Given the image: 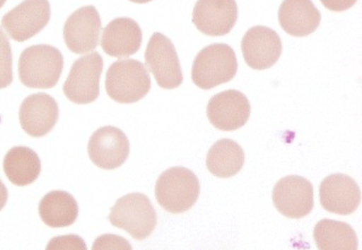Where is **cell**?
<instances>
[{
  "label": "cell",
  "instance_id": "1",
  "mask_svg": "<svg viewBox=\"0 0 362 250\" xmlns=\"http://www.w3.org/2000/svg\"><path fill=\"white\" fill-rule=\"evenodd\" d=\"M199 193L197 176L184 167L168 169L156 181V201L169 213L180 214L190 210L197 202Z\"/></svg>",
  "mask_w": 362,
  "mask_h": 250
},
{
  "label": "cell",
  "instance_id": "2",
  "mask_svg": "<svg viewBox=\"0 0 362 250\" xmlns=\"http://www.w3.org/2000/svg\"><path fill=\"white\" fill-rule=\"evenodd\" d=\"M64 57L54 47L39 44L26 48L18 61L21 82L31 88H52L59 82Z\"/></svg>",
  "mask_w": 362,
  "mask_h": 250
},
{
  "label": "cell",
  "instance_id": "3",
  "mask_svg": "<svg viewBox=\"0 0 362 250\" xmlns=\"http://www.w3.org/2000/svg\"><path fill=\"white\" fill-rule=\"evenodd\" d=\"M237 71L235 50L226 43H214L196 56L192 64V82L202 90H211L233 80Z\"/></svg>",
  "mask_w": 362,
  "mask_h": 250
},
{
  "label": "cell",
  "instance_id": "4",
  "mask_svg": "<svg viewBox=\"0 0 362 250\" xmlns=\"http://www.w3.org/2000/svg\"><path fill=\"white\" fill-rule=\"evenodd\" d=\"M151 90V77L144 64L139 60L115 61L105 76V91L118 103L139 102Z\"/></svg>",
  "mask_w": 362,
  "mask_h": 250
},
{
  "label": "cell",
  "instance_id": "5",
  "mask_svg": "<svg viewBox=\"0 0 362 250\" xmlns=\"http://www.w3.org/2000/svg\"><path fill=\"white\" fill-rule=\"evenodd\" d=\"M109 221L115 227L127 231L136 240H144L156 229L158 216L148 197L133 193L117 201L111 208Z\"/></svg>",
  "mask_w": 362,
  "mask_h": 250
},
{
  "label": "cell",
  "instance_id": "6",
  "mask_svg": "<svg viewBox=\"0 0 362 250\" xmlns=\"http://www.w3.org/2000/svg\"><path fill=\"white\" fill-rule=\"evenodd\" d=\"M103 71V59L99 52L83 56L71 66L64 84V93L71 102L88 105L100 95V77Z\"/></svg>",
  "mask_w": 362,
  "mask_h": 250
},
{
  "label": "cell",
  "instance_id": "7",
  "mask_svg": "<svg viewBox=\"0 0 362 250\" xmlns=\"http://www.w3.org/2000/svg\"><path fill=\"white\" fill-rule=\"evenodd\" d=\"M145 61L160 88L173 90L184 82L178 54L169 37L162 33L158 32L151 37L145 52Z\"/></svg>",
  "mask_w": 362,
  "mask_h": 250
},
{
  "label": "cell",
  "instance_id": "8",
  "mask_svg": "<svg viewBox=\"0 0 362 250\" xmlns=\"http://www.w3.org/2000/svg\"><path fill=\"white\" fill-rule=\"evenodd\" d=\"M50 18L48 0H24L4 16L1 24L13 40L24 42L42 31Z\"/></svg>",
  "mask_w": 362,
  "mask_h": 250
},
{
  "label": "cell",
  "instance_id": "9",
  "mask_svg": "<svg viewBox=\"0 0 362 250\" xmlns=\"http://www.w3.org/2000/svg\"><path fill=\"white\" fill-rule=\"evenodd\" d=\"M276 210L288 219H303L314 208V187L300 176L284 177L273 189Z\"/></svg>",
  "mask_w": 362,
  "mask_h": 250
},
{
  "label": "cell",
  "instance_id": "10",
  "mask_svg": "<svg viewBox=\"0 0 362 250\" xmlns=\"http://www.w3.org/2000/svg\"><path fill=\"white\" fill-rule=\"evenodd\" d=\"M207 118L215 129L237 131L246 125L252 108L248 97L241 92L228 90L215 94L207 105Z\"/></svg>",
  "mask_w": 362,
  "mask_h": 250
},
{
  "label": "cell",
  "instance_id": "11",
  "mask_svg": "<svg viewBox=\"0 0 362 250\" xmlns=\"http://www.w3.org/2000/svg\"><path fill=\"white\" fill-rule=\"evenodd\" d=\"M88 155L96 167L105 170L122 167L129 155V141L112 126H105L94 131L88 142Z\"/></svg>",
  "mask_w": 362,
  "mask_h": 250
},
{
  "label": "cell",
  "instance_id": "12",
  "mask_svg": "<svg viewBox=\"0 0 362 250\" xmlns=\"http://www.w3.org/2000/svg\"><path fill=\"white\" fill-rule=\"evenodd\" d=\"M241 52L250 69L256 71L271 69L282 54L281 37L267 26H254L243 35Z\"/></svg>",
  "mask_w": 362,
  "mask_h": 250
},
{
  "label": "cell",
  "instance_id": "13",
  "mask_svg": "<svg viewBox=\"0 0 362 250\" xmlns=\"http://www.w3.org/2000/svg\"><path fill=\"white\" fill-rule=\"evenodd\" d=\"M101 18L94 6L77 9L66 20L64 39L66 46L74 54H84L93 52L99 44Z\"/></svg>",
  "mask_w": 362,
  "mask_h": 250
},
{
  "label": "cell",
  "instance_id": "14",
  "mask_svg": "<svg viewBox=\"0 0 362 250\" xmlns=\"http://www.w3.org/2000/svg\"><path fill=\"white\" fill-rule=\"evenodd\" d=\"M238 20L235 0H197L192 11V23L209 37H223L233 29Z\"/></svg>",
  "mask_w": 362,
  "mask_h": 250
},
{
  "label": "cell",
  "instance_id": "15",
  "mask_svg": "<svg viewBox=\"0 0 362 250\" xmlns=\"http://www.w3.org/2000/svg\"><path fill=\"white\" fill-rule=\"evenodd\" d=\"M320 196L324 210L339 215H350L359 208L361 191L354 178L334 174L322 180Z\"/></svg>",
  "mask_w": 362,
  "mask_h": 250
},
{
  "label": "cell",
  "instance_id": "16",
  "mask_svg": "<svg viewBox=\"0 0 362 250\" xmlns=\"http://www.w3.org/2000/svg\"><path fill=\"white\" fill-rule=\"evenodd\" d=\"M58 117V103L48 94H32L21 105V126L32 137H42L50 133Z\"/></svg>",
  "mask_w": 362,
  "mask_h": 250
},
{
  "label": "cell",
  "instance_id": "17",
  "mask_svg": "<svg viewBox=\"0 0 362 250\" xmlns=\"http://www.w3.org/2000/svg\"><path fill=\"white\" fill-rule=\"evenodd\" d=\"M143 41L141 26L128 18L111 20L103 29L101 47L111 57H129L139 52Z\"/></svg>",
  "mask_w": 362,
  "mask_h": 250
},
{
  "label": "cell",
  "instance_id": "18",
  "mask_svg": "<svg viewBox=\"0 0 362 250\" xmlns=\"http://www.w3.org/2000/svg\"><path fill=\"white\" fill-rule=\"evenodd\" d=\"M322 20L313 0H284L279 9V22L283 31L292 37H303L314 33Z\"/></svg>",
  "mask_w": 362,
  "mask_h": 250
},
{
  "label": "cell",
  "instance_id": "19",
  "mask_svg": "<svg viewBox=\"0 0 362 250\" xmlns=\"http://www.w3.org/2000/svg\"><path fill=\"white\" fill-rule=\"evenodd\" d=\"M4 171L15 186L31 185L39 178L41 161L33 150L26 146H16L9 150L4 159Z\"/></svg>",
  "mask_w": 362,
  "mask_h": 250
},
{
  "label": "cell",
  "instance_id": "20",
  "mask_svg": "<svg viewBox=\"0 0 362 250\" xmlns=\"http://www.w3.org/2000/svg\"><path fill=\"white\" fill-rule=\"evenodd\" d=\"M39 214L48 227H69L78 216V204L67 191H50L41 199Z\"/></svg>",
  "mask_w": 362,
  "mask_h": 250
},
{
  "label": "cell",
  "instance_id": "21",
  "mask_svg": "<svg viewBox=\"0 0 362 250\" xmlns=\"http://www.w3.org/2000/svg\"><path fill=\"white\" fill-rule=\"evenodd\" d=\"M245 165V152L235 141H218L211 148L206 157V167L218 178H231L240 172Z\"/></svg>",
  "mask_w": 362,
  "mask_h": 250
},
{
  "label": "cell",
  "instance_id": "22",
  "mask_svg": "<svg viewBox=\"0 0 362 250\" xmlns=\"http://www.w3.org/2000/svg\"><path fill=\"white\" fill-rule=\"evenodd\" d=\"M314 239L320 250H356L358 237L348 223L324 219L314 229Z\"/></svg>",
  "mask_w": 362,
  "mask_h": 250
},
{
  "label": "cell",
  "instance_id": "23",
  "mask_svg": "<svg viewBox=\"0 0 362 250\" xmlns=\"http://www.w3.org/2000/svg\"><path fill=\"white\" fill-rule=\"evenodd\" d=\"M13 82V57L11 43L0 28V88H8Z\"/></svg>",
  "mask_w": 362,
  "mask_h": 250
},
{
  "label": "cell",
  "instance_id": "24",
  "mask_svg": "<svg viewBox=\"0 0 362 250\" xmlns=\"http://www.w3.org/2000/svg\"><path fill=\"white\" fill-rule=\"evenodd\" d=\"M92 249H132V246L124 238L115 234H105L96 239Z\"/></svg>",
  "mask_w": 362,
  "mask_h": 250
},
{
  "label": "cell",
  "instance_id": "25",
  "mask_svg": "<svg viewBox=\"0 0 362 250\" xmlns=\"http://www.w3.org/2000/svg\"><path fill=\"white\" fill-rule=\"evenodd\" d=\"M48 250L79 249L86 250V244L78 236L57 237L49 242Z\"/></svg>",
  "mask_w": 362,
  "mask_h": 250
},
{
  "label": "cell",
  "instance_id": "26",
  "mask_svg": "<svg viewBox=\"0 0 362 250\" xmlns=\"http://www.w3.org/2000/svg\"><path fill=\"white\" fill-rule=\"evenodd\" d=\"M322 5L332 12H344L348 11L358 0H320Z\"/></svg>",
  "mask_w": 362,
  "mask_h": 250
},
{
  "label": "cell",
  "instance_id": "27",
  "mask_svg": "<svg viewBox=\"0 0 362 250\" xmlns=\"http://www.w3.org/2000/svg\"><path fill=\"white\" fill-rule=\"evenodd\" d=\"M7 199H8V191H7L6 186L4 185V182L0 180V210L5 208Z\"/></svg>",
  "mask_w": 362,
  "mask_h": 250
},
{
  "label": "cell",
  "instance_id": "28",
  "mask_svg": "<svg viewBox=\"0 0 362 250\" xmlns=\"http://www.w3.org/2000/svg\"><path fill=\"white\" fill-rule=\"evenodd\" d=\"M129 1H132V3H136V4H146V3H150V1H152V0H129Z\"/></svg>",
  "mask_w": 362,
  "mask_h": 250
},
{
  "label": "cell",
  "instance_id": "29",
  "mask_svg": "<svg viewBox=\"0 0 362 250\" xmlns=\"http://www.w3.org/2000/svg\"><path fill=\"white\" fill-rule=\"evenodd\" d=\"M6 1H7V0H0V8L5 5Z\"/></svg>",
  "mask_w": 362,
  "mask_h": 250
}]
</instances>
